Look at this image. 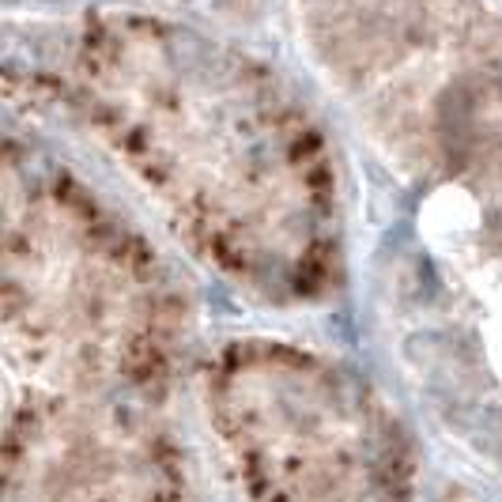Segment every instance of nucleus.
<instances>
[{
	"label": "nucleus",
	"mask_w": 502,
	"mask_h": 502,
	"mask_svg": "<svg viewBox=\"0 0 502 502\" xmlns=\"http://www.w3.org/2000/svg\"><path fill=\"white\" fill-rule=\"evenodd\" d=\"M208 420L238 502H416L408 435L348 370L238 351L212 374Z\"/></svg>",
	"instance_id": "obj_1"
}]
</instances>
